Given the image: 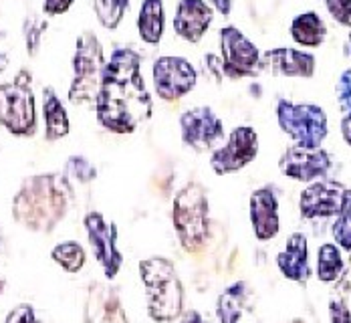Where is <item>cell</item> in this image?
<instances>
[{
	"label": "cell",
	"instance_id": "6da1fadb",
	"mask_svg": "<svg viewBox=\"0 0 351 323\" xmlns=\"http://www.w3.org/2000/svg\"><path fill=\"white\" fill-rule=\"evenodd\" d=\"M73 186L65 174H36L21 184L12 198V218L31 232H53L67 216Z\"/></svg>",
	"mask_w": 351,
	"mask_h": 323
},
{
	"label": "cell",
	"instance_id": "7a4b0ae2",
	"mask_svg": "<svg viewBox=\"0 0 351 323\" xmlns=\"http://www.w3.org/2000/svg\"><path fill=\"white\" fill-rule=\"evenodd\" d=\"M152 95L141 79L134 77H111L104 75L101 91L95 104L97 121L111 134L128 136L134 134L140 123L152 117Z\"/></svg>",
	"mask_w": 351,
	"mask_h": 323
},
{
	"label": "cell",
	"instance_id": "3957f363",
	"mask_svg": "<svg viewBox=\"0 0 351 323\" xmlns=\"http://www.w3.org/2000/svg\"><path fill=\"white\" fill-rule=\"evenodd\" d=\"M140 279L145 291L147 315L156 323H174L184 315V283L176 265L166 256L140 261Z\"/></svg>",
	"mask_w": 351,
	"mask_h": 323
},
{
	"label": "cell",
	"instance_id": "277c9868",
	"mask_svg": "<svg viewBox=\"0 0 351 323\" xmlns=\"http://www.w3.org/2000/svg\"><path fill=\"white\" fill-rule=\"evenodd\" d=\"M172 222L180 247L188 254H198L210 241V202L206 188L190 180L174 194Z\"/></svg>",
	"mask_w": 351,
	"mask_h": 323
},
{
	"label": "cell",
	"instance_id": "5b68a950",
	"mask_svg": "<svg viewBox=\"0 0 351 323\" xmlns=\"http://www.w3.org/2000/svg\"><path fill=\"white\" fill-rule=\"evenodd\" d=\"M104 49L93 33H83L77 38V51L73 57V85L69 101L75 106H95L104 83Z\"/></svg>",
	"mask_w": 351,
	"mask_h": 323
},
{
	"label": "cell",
	"instance_id": "8992f818",
	"mask_svg": "<svg viewBox=\"0 0 351 323\" xmlns=\"http://www.w3.org/2000/svg\"><path fill=\"white\" fill-rule=\"evenodd\" d=\"M31 73H19L14 81L0 85V125L12 136H33L36 130L35 95L31 89Z\"/></svg>",
	"mask_w": 351,
	"mask_h": 323
},
{
	"label": "cell",
	"instance_id": "52a82bcc",
	"mask_svg": "<svg viewBox=\"0 0 351 323\" xmlns=\"http://www.w3.org/2000/svg\"><path fill=\"white\" fill-rule=\"evenodd\" d=\"M277 123L282 132L303 147H321L327 140V113L315 104H293L289 99L277 101Z\"/></svg>",
	"mask_w": 351,
	"mask_h": 323
},
{
	"label": "cell",
	"instance_id": "ba28073f",
	"mask_svg": "<svg viewBox=\"0 0 351 323\" xmlns=\"http://www.w3.org/2000/svg\"><path fill=\"white\" fill-rule=\"evenodd\" d=\"M258 156V134L250 125H239L230 132L226 144L210 156V168L216 176H228L245 170Z\"/></svg>",
	"mask_w": 351,
	"mask_h": 323
},
{
	"label": "cell",
	"instance_id": "9c48e42d",
	"mask_svg": "<svg viewBox=\"0 0 351 323\" xmlns=\"http://www.w3.org/2000/svg\"><path fill=\"white\" fill-rule=\"evenodd\" d=\"M220 53L222 71L232 81L254 77L261 73V51L237 27H224L220 31Z\"/></svg>",
	"mask_w": 351,
	"mask_h": 323
},
{
	"label": "cell",
	"instance_id": "30bf717a",
	"mask_svg": "<svg viewBox=\"0 0 351 323\" xmlns=\"http://www.w3.org/2000/svg\"><path fill=\"white\" fill-rule=\"evenodd\" d=\"M89 247L93 251V256L104 269L107 279H115L123 267V254L117 247V226L115 222H109L101 213H89L83 218Z\"/></svg>",
	"mask_w": 351,
	"mask_h": 323
},
{
	"label": "cell",
	"instance_id": "8fae6325",
	"mask_svg": "<svg viewBox=\"0 0 351 323\" xmlns=\"http://www.w3.org/2000/svg\"><path fill=\"white\" fill-rule=\"evenodd\" d=\"M154 89L156 95L168 104H174L180 97L188 95L196 83H198V73L194 65L184 59V57H160L154 63Z\"/></svg>",
	"mask_w": 351,
	"mask_h": 323
},
{
	"label": "cell",
	"instance_id": "7c38bea8",
	"mask_svg": "<svg viewBox=\"0 0 351 323\" xmlns=\"http://www.w3.org/2000/svg\"><path fill=\"white\" fill-rule=\"evenodd\" d=\"M180 136L194 152H208L224 138V123L208 106L192 108L180 115Z\"/></svg>",
	"mask_w": 351,
	"mask_h": 323
},
{
	"label": "cell",
	"instance_id": "4fadbf2b",
	"mask_svg": "<svg viewBox=\"0 0 351 323\" xmlns=\"http://www.w3.org/2000/svg\"><path fill=\"white\" fill-rule=\"evenodd\" d=\"M331 166H333V158L323 147L289 145L279 160V170L287 178L307 182V184L325 178Z\"/></svg>",
	"mask_w": 351,
	"mask_h": 323
},
{
	"label": "cell",
	"instance_id": "5bb4252c",
	"mask_svg": "<svg viewBox=\"0 0 351 323\" xmlns=\"http://www.w3.org/2000/svg\"><path fill=\"white\" fill-rule=\"evenodd\" d=\"M248 213H250V226L256 241L269 243L279 235L281 230L279 198L273 186H261L250 194Z\"/></svg>",
	"mask_w": 351,
	"mask_h": 323
},
{
	"label": "cell",
	"instance_id": "9a60e30c",
	"mask_svg": "<svg viewBox=\"0 0 351 323\" xmlns=\"http://www.w3.org/2000/svg\"><path fill=\"white\" fill-rule=\"evenodd\" d=\"M83 323H130L119 291L109 283H91L83 305Z\"/></svg>",
	"mask_w": 351,
	"mask_h": 323
},
{
	"label": "cell",
	"instance_id": "2e32d148",
	"mask_svg": "<svg viewBox=\"0 0 351 323\" xmlns=\"http://www.w3.org/2000/svg\"><path fill=\"white\" fill-rule=\"evenodd\" d=\"M346 186L333 180H319L311 182L299 198V211L301 216L307 220L315 218H329L339 215L341 200H343Z\"/></svg>",
	"mask_w": 351,
	"mask_h": 323
},
{
	"label": "cell",
	"instance_id": "e0dca14e",
	"mask_svg": "<svg viewBox=\"0 0 351 323\" xmlns=\"http://www.w3.org/2000/svg\"><path fill=\"white\" fill-rule=\"evenodd\" d=\"M315 67L317 61L311 53L291 49V47H279V49H271L265 55H261L258 71L281 75V77L311 79L315 75Z\"/></svg>",
	"mask_w": 351,
	"mask_h": 323
},
{
	"label": "cell",
	"instance_id": "ac0fdd59",
	"mask_svg": "<svg viewBox=\"0 0 351 323\" xmlns=\"http://www.w3.org/2000/svg\"><path fill=\"white\" fill-rule=\"evenodd\" d=\"M214 21V10L204 0H180L176 6L174 31L188 43H200Z\"/></svg>",
	"mask_w": 351,
	"mask_h": 323
},
{
	"label": "cell",
	"instance_id": "d6986e66",
	"mask_svg": "<svg viewBox=\"0 0 351 323\" xmlns=\"http://www.w3.org/2000/svg\"><path fill=\"white\" fill-rule=\"evenodd\" d=\"M277 267L285 279L293 283H307L311 279L309 265V241L303 232H293L287 237L285 249L277 254Z\"/></svg>",
	"mask_w": 351,
	"mask_h": 323
},
{
	"label": "cell",
	"instance_id": "ffe728a7",
	"mask_svg": "<svg viewBox=\"0 0 351 323\" xmlns=\"http://www.w3.org/2000/svg\"><path fill=\"white\" fill-rule=\"evenodd\" d=\"M250 309V287L246 281H234L222 289L216 301V318L220 323H239Z\"/></svg>",
	"mask_w": 351,
	"mask_h": 323
},
{
	"label": "cell",
	"instance_id": "44dd1931",
	"mask_svg": "<svg viewBox=\"0 0 351 323\" xmlns=\"http://www.w3.org/2000/svg\"><path fill=\"white\" fill-rule=\"evenodd\" d=\"M43 117H45V138L49 142H57L69 136L71 123L67 109L61 104L55 89L51 87L43 89Z\"/></svg>",
	"mask_w": 351,
	"mask_h": 323
},
{
	"label": "cell",
	"instance_id": "7402d4cb",
	"mask_svg": "<svg viewBox=\"0 0 351 323\" xmlns=\"http://www.w3.org/2000/svg\"><path fill=\"white\" fill-rule=\"evenodd\" d=\"M166 29V12L162 0H143L138 16V31L143 43L158 45Z\"/></svg>",
	"mask_w": 351,
	"mask_h": 323
},
{
	"label": "cell",
	"instance_id": "603a6c76",
	"mask_svg": "<svg viewBox=\"0 0 351 323\" xmlns=\"http://www.w3.org/2000/svg\"><path fill=\"white\" fill-rule=\"evenodd\" d=\"M289 33L293 36V40L301 47H319L325 36H327V25L323 23V19L317 12H303L299 16L293 19Z\"/></svg>",
	"mask_w": 351,
	"mask_h": 323
},
{
	"label": "cell",
	"instance_id": "cb8c5ba5",
	"mask_svg": "<svg viewBox=\"0 0 351 323\" xmlns=\"http://www.w3.org/2000/svg\"><path fill=\"white\" fill-rule=\"evenodd\" d=\"M346 271L341 249L335 243H325L317 252V279L321 283H335Z\"/></svg>",
	"mask_w": 351,
	"mask_h": 323
},
{
	"label": "cell",
	"instance_id": "d4e9b609",
	"mask_svg": "<svg viewBox=\"0 0 351 323\" xmlns=\"http://www.w3.org/2000/svg\"><path fill=\"white\" fill-rule=\"evenodd\" d=\"M51 259L67 273H79L87 263V252L77 241H63L53 251Z\"/></svg>",
	"mask_w": 351,
	"mask_h": 323
},
{
	"label": "cell",
	"instance_id": "484cf974",
	"mask_svg": "<svg viewBox=\"0 0 351 323\" xmlns=\"http://www.w3.org/2000/svg\"><path fill=\"white\" fill-rule=\"evenodd\" d=\"M331 235H333L335 245L341 251L351 252V188H346V192H343L341 208L331 226Z\"/></svg>",
	"mask_w": 351,
	"mask_h": 323
},
{
	"label": "cell",
	"instance_id": "4316f807",
	"mask_svg": "<svg viewBox=\"0 0 351 323\" xmlns=\"http://www.w3.org/2000/svg\"><path fill=\"white\" fill-rule=\"evenodd\" d=\"M130 0H93V8H95V14H97V21L109 29H117L123 14H125V8H128Z\"/></svg>",
	"mask_w": 351,
	"mask_h": 323
},
{
	"label": "cell",
	"instance_id": "83f0119b",
	"mask_svg": "<svg viewBox=\"0 0 351 323\" xmlns=\"http://www.w3.org/2000/svg\"><path fill=\"white\" fill-rule=\"evenodd\" d=\"M65 178L69 180L71 186H73V182L89 186L93 180L97 178V170H95V166L87 158L71 156L69 160H67V164H65Z\"/></svg>",
	"mask_w": 351,
	"mask_h": 323
},
{
	"label": "cell",
	"instance_id": "f1b7e54d",
	"mask_svg": "<svg viewBox=\"0 0 351 323\" xmlns=\"http://www.w3.org/2000/svg\"><path fill=\"white\" fill-rule=\"evenodd\" d=\"M323 2L335 23L351 29V0H323Z\"/></svg>",
	"mask_w": 351,
	"mask_h": 323
},
{
	"label": "cell",
	"instance_id": "f546056e",
	"mask_svg": "<svg viewBox=\"0 0 351 323\" xmlns=\"http://www.w3.org/2000/svg\"><path fill=\"white\" fill-rule=\"evenodd\" d=\"M335 95H337V104L339 108L346 111V115L351 113V69L339 75L337 85H335Z\"/></svg>",
	"mask_w": 351,
	"mask_h": 323
},
{
	"label": "cell",
	"instance_id": "4dcf8cb0",
	"mask_svg": "<svg viewBox=\"0 0 351 323\" xmlns=\"http://www.w3.org/2000/svg\"><path fill=\"white\" fill-rule=\"evenodd\" d=\"M4 323H45V322L38 318L36 309L31 305V303H21V305H16V307H12V309H10V313L6 315Z\"/></svg>",
	"mask_w": 351,
	"mask_h": 323
},
{
	"label": "cell",
	"instance_id": "1f68e13d",
	"mask_svg": "<svg viewBox=\"0 0 351 323\" xmlns=\"http://www.w3.org/2000/svg\"><path fill=\"white\" fill-rule=\"evenodd\" d=\"M329 322L331 323H351V309L339 299L329 301Z\"/></svg>",
	"mask_w": 351,
	"mask_h": 323
},
{
	"label": "cell",
	"instance_id": "d6a6232c",
	"mask_svg": "<svg viewBox=\"0 0 351 323\" xmlns=\"http://www.w3.org/2000/svg\"><path fill=\"white\" fill-rule=\"evenodd\" d=\"M45 29H47V25L43 21H35V27H33V21L27 23V47H29V55L31 57L36 55V49H38V43H40V35H43Z\"/></svg>",
	"mask_w": 351,
	"mask_h": 323
},
{
	"label": "cell",
	"instance_id": "836d02e7",
	"mask_svg": "<svg viewBox=\"0 0 351 323\" xmlns=\"http://www.w3.org/2000/svg\"><path fill=\"white\" fill-rule=\"evenodd\" d=\"M75 0H45V12L51 14V16H57V14H63L71 8Z\"/></svg>",
	"mask_w": 351,
	"mask_h": 323
},
{
	"label": "cell",
	"instance_id": "e575fe53",
	"mask_svg": "<svg viewBox=\"0 0 351 323\" xmlns=\"http://www.w3.org/2000/svg\"><path fill=\"white\" fill-rule=\"evenodd\" d=\"M178 323H210L206 320V315L198 309H188L184 311V315L178 320Z\"/></svg>",
	"mask_w": 351,
	"mask_h": 323
},
{
	"label": "cell",
	"instance_id": "d590c367",
	"mask_svg": "<svg viewBox=\"0 0 351 323\" xmlns=\"http://www.w3.org/2000/svg\"><path fill=\"white\" fill-rule=\"evenodd\" d=\"M341 138L351 147V113L341 117Z\"/></svg>",
	"mask_w": 351,
	"mask_h": 323
},
{
	"label": "cell",
	"instance_id": "8d00e7d4",
	"mask_svg": "<svg viewBox=\"0 0 351 323\" xmlns=\"http://www.w3.org/2000/svg\"><path fill=\"white\" fill-rule=\"evenodd\" d=\"M232 2H234V0H212L214 8H216L222 16H228V14H230V10H232Z\"/></svg>",
	"mask_w": 351,
	"mask_h": 323
},
{
	"label": "cell",
	"instance_id": "74e56055",
	"mask_svg": "<svg viewBox=\"0 0 351 323\" xmlns=\"http://www.w3.org/2000/svg\"><path fill=\"white\" fill-rule=\"evenodd\" d=\"M343 55L348 57L351 61V33L348 35V38H346V45H343Z\"/></svg>",
	"mask_w": 351,
	"mask_h": 323
},
{
	"label": "cell",
	"instance_id": "f35d334b",
	"mask_svg": "<svg viewBox=\"0 0 351 323\" xmlns=\"http://www.w3.org/2000/svg\"><path fill=\"white\" fill-rule=\"evenodd\" d=\"M279 323H307L305 320H301V318H293V320H287V322H279Z\"/></svg>",
	"mask_w": 351,
	"mask_h": 323
},
{
	"label": "cell",
	"instance_id": "ab89813d",
	"mask_svg": "<svg viewBox=\"0 0 351 323\" xmlns=\"http://www.w3.org/2000/svg\"><path fill=\"white\" fill-rule=\"evenodd\" d=\"M0 247H2V237H0Z\"/></svg>",
	"mask_w": 351,
	"mask_h": 323
}]
</instances>
